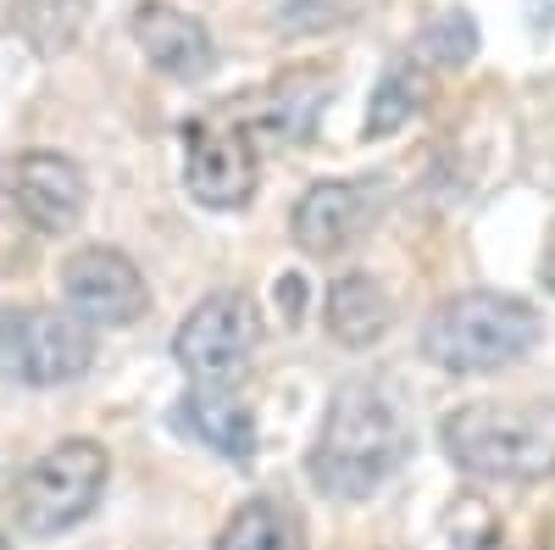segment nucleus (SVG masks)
Listing matches in <instances>:
<instances>
[{
	"label": "nucleus",
	"mask_w": 555,
	"mask_h": 550,
	"mask_svg": "<svg viewBox=\"0 0 555 550\" xmlns=\"http://www.w3.org/2000/svg\"><path fill=\"white\" fill-rule=\"evenodd\" d=\"M217 550H289V517L272 500H245V507L222 523Z\"/></svg>",
	"instance_id": "f3484780"
},
{
	"label": "nucleus",
	"mask_w": 555,
	"mask_h": 550,
	"mask_svg": "<svg viewBox=\"0 0 555 550\" xmlns=\"http://www.w3.org/2000/svg\"><path fill=\"white\" fill-rule=\"evenodd\" d=\"M106 450L95 439H62L56 450H44L39 462L17 478L12 495V512L28 534H67L78 528L89 512L101 507V489H106Z\"/></svg>",
	"instance_id": "20e7f679"
},
{
	"label": "nucleus",
	"mask_w": 555,
	"mask_h": 550,
	"mask_svg": "<svg viewBox=\"0 0 555 550\" xmlns=\"http://www.w3.org/2000/svg\"><path fill=\"white\" fill-rule=\"evenodd\" d=\"M411 456V429L384 384H345L311 439V484L334 500L378 495Z\"/></svg>",
	"instance_id": "f257e3e1"
},
{
	"label": "nucleus",
	"mask_w": 555,
	"mask_h": 550,
	"mask_svg": "<svg viewBox=\"0 0 555 550\" xmlns=\"http://www.w3.org/2000/svg\"><path fill=\"white\" fill-rule=\"evenodd\" d=\"M133 44L145 51V62L178 84H201L211 67H217V51H211V34L201 17L167 7V0H139L133 7Z\"/></svg>",
	"instance_id": "9b49d317"
},
{
	"label": "nucleus",
	"mask_w": 555,
	"mask_h": 550,
	"mask_svg": "<svg viewBox=\"0 0 555 550\" xmlns=\"http://www.w3.org/2000/svg\"><path fill=\"white\" fill-rule=\"evenodd\" d=\"M178 429L206 439L222 456H234V462H250V450H256V418H250V406L234 400L222 384H195L190 395H183L178 400Z\"/></svg>",
	"instance_id": "4468645a"
},
{
	"label": "nucleus",
	"mask_w": 555,
	"mask_h": 550,
	"mask_svg": "<svg viewBox=\"0 0 555 550\" xmlns=\"http://www.w3.org/2000/svg\"><path fill=\"white\" fill-rule=\"evenodd\" d=\"M322 323H328V334L345 350H366V345H378L389 334L395 306H389L378 279H366V272H345V279L328 284V295H322Z\"/></svg>",
	"instance_id": "ddd939ff"
},
{
	"label": "nucleus",
	"mask_w": 555,
	"mask_h": 550,
	"mask_svg": "<svg viewBox=\"0 0 555 550\" xmlns=\"http://www.w3.org/2000/svg\"><path fill=\"white\" fill-rule=\"evenodd\" d=\"M62 295H67L73 317H83L89 329H128L151 306V290L139 279V267L112 245L73 251L62 267Z\"/></svg>",
	"instance_id": "6e6552de"
},
{
	"label": "nucleus",
	"mask_w": 555,
	"mask_h": 550,
	"mask_svg": "<svg viewBox=\"0 0 555 550\" xmlns=\"http://www.w3.org/2000/svg\"><path fill=\"white\" fill-rule=\"evenodd\" d=\"M539 345V311L517 295L467 290L428 311L423 356L444 373H500Z\"/></svg>",
	"instance_id": "7ed1b4c3"
},
{
	"label": "nucleus",
	"mask_w": 555,
	"mask_h": 550,
	"mask_svg": "<svg viewBox=\"0 0 555 550\" xmlns=\"http://www.w3.org/2000/svg\"><path fill=\"white\" fill-rule=\"evenodd\" d=\"M350 12H356V0H289V7H284V28H295V34L339 28V23H350Z\"/></svg>",
	"instance_id": "aec40b11"
},
{
	"label": "nucleus",
	"mask_w": 555,
	"mask_h": 550,
	"mask_svg": "<svg viewBox=\"0 0 555 550\" xmlns=\"http://www.w3.org/2000/svg\"><path fill=\"white\" fill-rule=\"evenodd\" d=\"M0 190H7L12 212L34 228V234H67L78 228L83 206H89V183L78 172V162L56 156V151H23L0 167Z\"/></svg>",
	"instance_id": "1a4fd4ad"
},
{
	"label": "nucleus",
	"mask_w": 555,
	"mask_h": 550,
	"mask_svg": "<svg viewBox=\"0 0 555 550\" xmlns=\"http://www.w3.org/2000/svg\"><path fill=\"white\" fill-rule=\"evenodd\" d=\"M256 340H261V317H256L250 295L217 290V295H206V300L178 323L172 356H178V367H183L195 384H228V379H234L240 367L250 361Z\"/></svg>",
	"instance_id": "423d86ee"
},
{
	"label": "nucleus",
	"mask_w": 555,
	"mask_h": 550,
	"mask_svg": "<svg viewBox=\"0 0 555 550\" xmlns=\"http://www.w3.org/2000/svg\"><path fill=\"white\" fill-rule=\"evenodd\" d=\"M423 56H428L434 67H467V62L478 56V28H473V17H467V12L434 17L428 34H423Z\"/></svg>",
	"instance_id": "a211bd4d"
},
{
	"label": "nucleus",
	"mask_w": 555,
	"mask_h": 550,
	"mask_svg": "<svg viewBox=\"0 0 555 550\" xmlns=\"http://www.w3.org/2000/svg\"><path fill=\"white\" fill-rule=\"evenodd\" d=\"M328 78L322 73H289V78H278L267 95H256L250 117H245V133H261V140H278V145H300L322 101H328Z\"/></svg>",
	"instance_id": "f8f14e48"
},
{
	"label": "nucleus",
	"mask_w": 555,
	"mask_h": 550,
	"mask_svg": "<svg viewBox=\"0 0 555 550\" xmlns=\"http://www.w3.org/2000/svg\"><path fill=\"white\" fill-rule=\"evenodd\" d=\"M444 456L467 478L533 484L555 473V406L473 400L444 418Z\"/></svg>",
	"instance_id": "f03ea898"
},
{
	"label": "nucleus",
	"mask_w": 555,
	"mask_h": 550,
	"mask_svg": "<svg viewBox=\"0 0 555 550\" xmlns=\"http://www.w3.org/2000/svg\"><path fill=\"white\" fill-rule=\"evenodd\" d=\"M12 23L39 56H62V51H73V39L89 23V0H17Z\"/></svg>",
	"instance_id": "dca6fc26"
},
{
	"label": "nucleus",
	"mask_w": 555,
	"mask_h": 550,
	"mask_svg": "<svg viewBox=\"0 0 555 550\" xmlns=\"http://www.w3.org/2000/svg\"><path fill=\"white\" fill-rule=\"evenodd\" d=\"M378 212V183L366 178H322L295 201L289 234L306 256H339L361 240V228Z\"/></svg>",
	"instance_id": "9d476101"
},
{
	"label": "nucleus",
	"mask_w": 555,
	"mask_h": 550,
	"mask_svg": "<svg viewBox=\"0 0 555 550\" xmlns=\"http://www.w3.org/2000/svg\"><path fill=\"white\" fill-rule=\"evenodd\" d=\"M444 528H450V550H505V528L478 495H461Z\"/></svg>",
	"instance_id": "6ab92c4d"
},
{
	"label": "nucleus",
	"mask_w": 555,
	"mask_h": 550,
	"mask_svg": "<svg viewBox=\"0 0 555 550\" xmlns=\"http://www.w3.org/2000/svg\"><path fill=\"white\" fill-rule=\"evenodd\" d=\"M0 550H12V545H7V539H0Z\"/></svg>",
	"instance_id": "412c9836"
},
{
	"label": "nucleus",
	"mask_w": 555,
	"mask_h": 550,
	"mask_svg": "<svg viewBox=\"0 0 555 550\" xmlns=\"http://www.w3.org/2000/svg\"><path fill=\"white\" fill-rule=\"evenodd\" d=\"M183 183L211 212H240L256 195V151L234 117H201L183 128Z\"/></svg>",
	"instance_id": "0eeeda50"
},
{
	"label": "nucleus",
	"mask_w": 555,
	"mask_h": 550,
	"mask_svg": "<svg viewBox=\"0 0 555 550\" xmlns=\"http://www.w3.org/2000/svg\"><path fill=\"white\" fill-rule=\"evenodd\" d=\"M95 361V329L56 306H23L0 317V373L28 389L78 384Z\"/></svg>",
	"instance_id": "39448f33"
},
{
	"label": "nucleus",
	"mask_w": 555,
	"mask_h": 550,
	"mask_svg": "<svg viewBox=\"0 0 555 550\" xmlns=\"http://www.w3.org/2000/svg\"><path fill=\"white\" fill-rule=\"evenodd\" d=\"M434 95V84L423 73V62H395L378 89H373V101H366V117H361V140H389V133H400L411 117H423Z\"/></svg>",
	"instance_id": "2eb2a0df"
}]
</instances>
